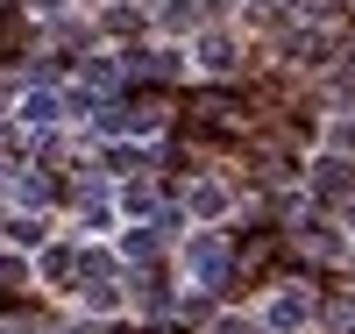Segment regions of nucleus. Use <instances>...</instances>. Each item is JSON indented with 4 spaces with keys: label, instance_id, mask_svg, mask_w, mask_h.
I'll return each instance as SVG.
<instances>
[{
    "label": "nucleus",
    "instance_id": "20e7f679",
    "mask_svg": "<svg viewBox=\"0 0 355 334\" xmlns=\"http://www.w3.org/2000/svg\"><path fill=\"white\" fill-rule=\"evenodd\" d=\"M36 8H43V15H57V8H64V0H36Z\"/></svg>",
    "mask_w": 355,
    "mask_h": 334
},
{
    "label": "nucleus",
    "instance_id": "f257e3e1",
    "mask_svg": "<svg viewBox=\"0 0 355 334\" xmlns=\"http://www.w3.org/2000/svg\"><path fill=\"white\" fill-rule=\"evenodd\" d=\"M21 121H28V128H50V121H57V100H50V93H28V100H21Z\"/></svg>",
    "mask_w": 355,
    "mask_h": 334
},
{
    "label": "nucleus",
    "instance_id": "f03ea898",
    "mask_svg": "<svg viewBox=\"0 0 355 334\" xmlns=\"http://www.w3.org/2000/svg\"><path fill=\"white\" fill-rule=\"evenodd\" d=\"M299 320H306V299H277V306H270V327H277V334H291Z\"/></svg>",
    "mask_w": 355,
    "mask_h": 334
},
{
    "label": "nucleus",
    "instance_id": "7ed1b4c3",
    "mask_svg": "<svg viewBox=\"0 0 355 334\" xmlns=\"http://www.w3.org/2000/svg\"><path fill=\"white\" fill-rule=\"evenodd\" d=\"M192 270L199 278H220V242H192Z\"/></svg>",
    "mask_w": 355,
    "mask_h": 334
}]
</instances>
